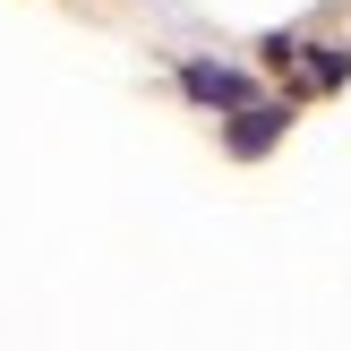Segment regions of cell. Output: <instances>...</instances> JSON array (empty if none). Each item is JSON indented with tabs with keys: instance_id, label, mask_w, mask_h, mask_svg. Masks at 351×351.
Segmentation results:
<instances>
[{
	"instance_id": "6da1fadb",
	"label": "cell",
	"mask_w": 351,
	"mask_h": 351,
	"mask_svg": "<svg viewBox=\"0 0 351 351\" xmlns=\"http://www.w3.org/2000/svg\"><path fill=\"white\" fill-rule=\"evenodd\" d=\"M180 86H189L197 103H232V112L249 103V77H232V69H215V60H189V69H180Z\"/></svg>"
},
{
	"instance_id": "7a4b0ae2",
	"label": "cell",
	"mask_w": 351,
	"mask_h": 351,
	"mask_svg": "<svg viewBox=\"0 0 351 351\" xmlns=\"http://www.w3.org/2000/svg\"><path fill=\"white\" fill-rule=\"evenodd\" d=\"M274 137H283V112H266V103H240V120H232V154H266Z\"/></svg>"
},
{
	"instance_id": "3957f363",
	"label": "cell",
	"mask_w": 351,
	"mask_h": 351,
	"mask_svg": "<svg viewBox=\"0 0 351 351\" xmlns=\"http://www.w3.org/2000/svg\"><path fill=\"white\" fill-rule=\"evenodd\" d=\"M343 77H351V51L317 43V60H308V86H343Z\"/></svg>"
}]
</instances>
